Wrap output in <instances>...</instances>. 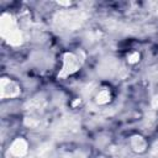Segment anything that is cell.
Wrapping results in <instances>:
<instances>
[{
  "mask_svg": "<svg viewBox=\"0 0 158 158\" xmlns=\"http://www.w3.org/2000/svg\"><path fill=\"white\" fill-rule=\"evenodd\" d=\"M20 94V86L11 79L2 78L0 81V96L1 99L16 98Z\"/></svg>",
  "mask_w": 158,
  "mask_h": 158,
  "instance_id": "277c9868",
  "label": "cell"
},
{
  "mask_svg": "<svg viewBox=\"0 0 158 158\" xmlns=\"http://www.w3.org/2000/svg\"><path fill=\"white\" fill-rule=\"evenodd\" d=\"M64 158H85V154L80 151H75V152H72V153L67 154Z\"/></svg>",
  "mask_w": 158,
  "mask_h": 158,
  "instance_id": "ba28073f",
  "label": "cell"
},
{
  "mask_svg": "<svg viewBox=\"0 0 158 158\" xmlns=\"http://www.w3.org/2000/svg\"><path fill=\"white\" fill-rule=\"evenodd\" d=\"M80 68V60L74 53H65L63 56V65L58 74L59 78H65L75 73Z\"/></svg>",
  "mask_w": 158,
  "mask_h": 158,
  "instance_id": "3957f363",
  "label": "cell"
},
{
  "mask_svg": "<svg viewBox=\"0 0 158 158\" xmlns=\"http://www.w3.org/2000/svg\"><path fill=\"white\" fill-rule=\"evenodd\" d=\"M85 21V14L79 10H64L56 15L54 26L58 31H73Z\"/></svg>",
  "mask_w": 158,
  "mask_h": 158,
  "instance_id": "6da1fadb",
  "label": "cell"
},
{
  "mask_svg": "<svg viewBox=\"0 0 158 158\" xmlns=\"http://www.w3.org/2000/svg\"><path fill=\"white\" fill-rule=\"evenodd\" d=\"M152 158H158V144H156L154 149L152 151Z\"/></svg>",
  "mask_w": 158,
  "mask_h": 158,
  "instance_id": "30bf717a",
  "label": "cell"
},
{
  "mask_svg": "<svg viewBox=\"0 0 158 158\" xmlns=\"http://www.w3.org/2000/svg\"><path fill=\"white\" fill-rule=\"evenodd\" d=\"M9 152L11 153V156L16 157V158H22L27 154L28 152V143L25 138L22 137H17L10 146Z\"/></svg>",
  "mask_w": 158,
  "mask_h": 158,
  "instance_id": "5b68a950",
  "label": "cell"
},
{
  "mask_svg": "<svg viewBox=\"0 0 158 158\" xmlns=\"http://www.w3.org/2000/svg\"><path fill=\"white\" fill-rule=\"evenodd\" d=\"M131 146L136 152H143L147 147V143L143 137L141 136H133L131 138Z\"/></svg>",
  "mask_w": 158,
  "mask_h": 158,
  "instance_id": "8992f818",
  "label": "cell"
},
{
  "mask_svg": "<svg viewBox=\"0 0 158 158\" xmlns=\"http://www.w3.org/2000/svg\"><path fill=\"white\" fill-rule=\"evenodd\" d=\"M127 59H128L130 63H136V62L139 60V53L138 52H132L131 54H128Z\"/></svg>",
  "mask_w": 158,
  "mask_h": 158,
  "instance_id": "9c48e42d",
  "label": "cell"
},
{
  "mask_svg": "<svg viewBox=\"0 0 158 158\" xmlns=\"http://www.w3.org/2000/svg\"><path fill=\"white\" fill-rule=\"evenodd\" d=\"M109 101H110V93H109V90H106V89L100 90L99 94L96 95V102L104 105V104H106Z\"/></svg>",
  "mask_w": 158,
  "mask_h": 158,
  "instance_id": "52a82bcc",
  "label": "cell"
},
{
  "mask_svg": "<svg viewBox=\"0 0 158 158\" xmlns=\"http://www.w3.org/2000/svg\"><path fill=\"white\" fill-rule=\"evenodd\" d=\"M0 35L11 46H20L22 43L21 31L15 17L10 14H4L0 19Z\"/></svg>",
  "mask_w": 158,
  "mask_h": 158,
  "instance_id": "7a4b0ae2",
  "label": "cell"
}]
</instances>
